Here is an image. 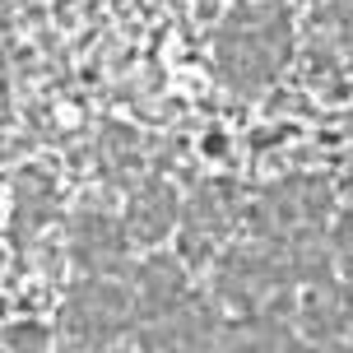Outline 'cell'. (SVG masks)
<instances>
[{
    "mask_svg": "<svg viewBox=\"0 0 353 353\" xmlns=\"http://www.w3.org/2000/svg\"><path fill=\"white\" fill-rule=\"evenodd\" d=\"M293 52V23L279 5H237L214 33V70L237 93H261L279 79Z\"/></svg>",
    "mask_w": 353,
    "mask_h": 353,
    "instance_id": "obj_1",
    "label": "cell"
},
{
    "mask_svg": "<svg viewBox=\"0 0 353 353\" xmlns=\"http://www.w3.org/2000/svg\"><path fill=\"white\" fill-rule=\"evenodd\" d=\"M335 214L330 186L321 176H283L274 186H265L251 205V232L261 242H302V237H316L325 232V219Z\"/></svg>",
    "mask_w": 353,
    "mask_h": 353,
    "instance_id": "obj_2",
    "label": "cell"
},
{
    "mask_svg": "<svg viewBox=\"0 0 353 353\" xmlns=\"http://www.w3.org/2000/svg\"><path fill=\"white\" fill-rule=\"evenodd\" d=\"M288 288H298L293 279V265L283 256V247L274 242H251V247L228 251L219 270H214V293L223 307L232 312H265V307H279V298Z\"/></svg>",
    "mask_w": 353,
    "mask_h": 353,
    "instance_id": "obj_3",
    "label": "cell"
},
{
    "mask_svg": "<svg viewBox=\"0 0 353 353\" xmlns=\"http://www.w3.org/2000/svg\"><path fill=\"white\" fill-rule=\"evenodd\" d=\"M135 307H130V288L112 283L107 274H93V283H79L65 307V335L79 349H103L117 335L130 330Z\"/></svg>",
    "mask_w": 353,
    "mask_h": 353,
    "instance_id": "obj_4",
    "label": "cell"
},
{
    "mask_svg": "<svg viewBox=\"0 0 353 353\" xmlns=\"http://www.w3.org/2000/svg\"><path fill=\"white\" fill-rule=\"evenodd\" d=\"M242 219V195L232 181H200L195 195L181 205V256L205 261L228 242V232Z\"/></svg>",
    "mask_w": 353,
    "mask_h": 353,
    "instance_id": "obj_5",
    "label": "cell"
},
{
    "mask_svg": "<svg viewBox=\"0 0 353 353\" xmlns=\"http://www.w3.org/2000/svg\"><path fill=\"white\" fill-rule=\"evenodd\" d=\"M181 298H191L181 261L154 256V261L135 265V274H130V307H135V321L149 325V321H159L163 312H172Z\"/></svg>",
    "mask_w": 353,
    "mask_h": 353,
    "instance_id": "obj_6",
    "label": "cell"
},
{
    "mask_svg": "<svg viewBox=\"0 0 353 353\" xmlns=\"http://www.w3.org/2000/svg\"><path fill=\"white\" fill-rule=\"evenodd\" d=\"M125 247H130L125 223L107 219L103 210L79 214V223H74V232H70V251L88 274H117L125 265Z\"/></svg>",
    "mask_w": 353,
    "mask_h": 353,
    "instance_id": "obj_7",
    "label": "cell"
},
{
    "mask_svg": "<svg viewBox=\"0 0 353 353\" xmlns=\"http://www.w3.org/2000/svg\"><path fill=\"white\" fill-rule=\"evenodd\" d=\"M219 321L205 302L195 298H181L172 312H163L159 321H149L144 330V349H205V344H219Z\"/></svg>",
    "mask_w": 353,
    "mask_h": 353,
    "instance_id": "obj_8",
    "label": "cell"
},
{
    "mask_svg": "<svg viewBox=\"0 0 353 353\" xmlns=\"http://www.w3.org/2000/svg\"><path fill=\"white\" fill-rule=\"evenodd\" d=\"M302 335L316 344H349L353 339V298L330 279H316L302 298Z\"/></svg>",
    "mask_w": 353,
    "mask_h": 353,
    "instance_id": "obj_9",
    "label": "cell"
},
{
    "mask_svg": "<svg viewBox=\"0 0 353 353\" xmlns=\"http://www.w3.org/2000/svg\"><path fill=\"white\" fill-rule=\"evenodd\" d=\"M176 219H181V205L168 181H144L125 205V232L135 242H163L176 228Z\"/></svg>",
    "mask_w": 353,
    "mask_h": 353,
    "instance_id": "obj_10",
    "label": "cell"
},
{
    "mask_svg": "<svg viewBox=\"0 0 353 353\" xmlns=\"http://www.w3.org/2000/svg\"><path fill=\"white\" fill-rule=\"evenodd\" d=\"M219 344H232V349H293V325L279 321V307H265V312H242V321L223 330Z\"/></svg>",
    "mask_w": 353,
    "mask_h": 353,
    "instance_id": "obj_11",
    "label": "cell"
},
{
    "mask_svg": "<svg viewBox=\"0 0 353 353\" xmlns=\"http://www.w3.org/2000/svg\"><path fill=\"white\" fill-rule=\"evenodd\" d=\"M330 251H335V261L353 265V214H349V219H339L335 228H330Z\"/></svg>",
    "mask_w": 353,
    "mask_h": 353,
    "instance_id": "obj_12",
    "label": "cell"
},
{
    "mask_svg": "<svg viewBox=\"0 0 353 353\" xmlns=\"http://www.w3.org/2000/svg\"><path fill=\"white\" fill-rule=\"evenodd\" d=\"M330 23H335L339 42L353 52V0H330Z\"/></svg>",
    "mask_w": 353,
    "mask_h": 353,
    "instance_id": "obj_13",
    "label": "cell"
},
{
    "mask_svg": "<svg viewBox=\"0 0 353 353\" xmlns=\"http://www.w3.org/2000/svg\"><path fill=\"white\" fill-rule=\"evenodd\" d=\"M19 339H23V344H47L37 325H23V330H14V344H19Z\"/></svg>",
    "mask_w": 353,
    "mask_h": 353,
    "instance_id": "obj_14",
    "label": "cell"
}]
</instances>
